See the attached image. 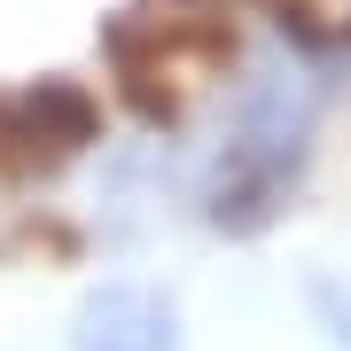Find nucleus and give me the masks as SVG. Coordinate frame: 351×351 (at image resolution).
Segmentation results:
<instances>
[{
	"label": "nucleus",
	"mask_w": 351,
	"mask_h": 351,
	"mask_svg": "<svg viewBox=\"0 0 351 351\" xmlns=\"http://www.w3.org/2000/svg\"><path fill=\"white\" fill-rule=\"evenodd\" d=\"M313 304H320V313H336V328H328V336L351 343V304H336V289H328V281H313Z\"/></svg>",
	"instance_id": "nucleus-2"
},
{
	"label": "nucleus",
	"mask_w": 351,
	"mask_h": 351,
	"mask_svg": "<svg viewBox=\"0 0 351 351\" xmlns=\"http://www.w3.org/2000/svg\"><path fill=\"white\" fill-rule=\"evenodd\" d=\"M172 304L149 289H101L78 313V351H172Z\"/></svg>",
	"instance_id": "nucleus-1"
}]
</instances>
